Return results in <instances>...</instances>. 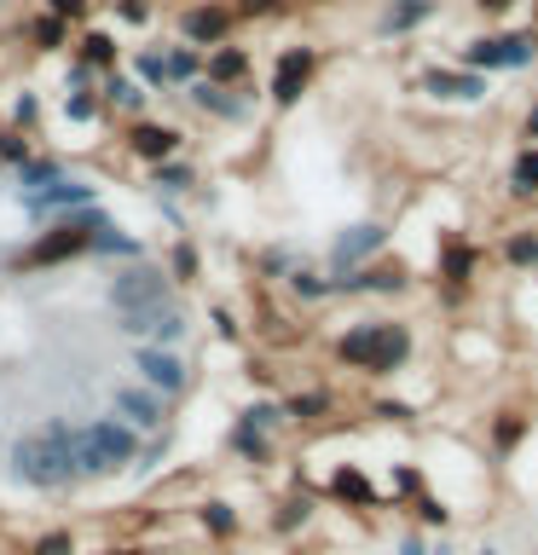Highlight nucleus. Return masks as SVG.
<instances>
[{"mask_svg":"<svg viewBox=\"0 0 538 555\" xmlns=\"http://www.w3.org/2000/svg\"><path fill=\"white\" fill-rule=\"evenodd\" d=\"M29 555H76V538H69L64 527H52V532H41L29 544Z\"/></svg>","mask_w":538,"mask_h":555,"instance_id":"obj_36","label":"nucleus"},{"mask_svg":"<svg viewBox=\"0 0 538 555\" xmlns=\"http://www.w3.org/2000/svg\"><path fill=\"white\" fill-rule=\"evenodd\" d=\"M156 185L163 191H191V163H174V156L156 163Z\"/></svg>","mask_w":538,"mask_h":555,"instance_id":"obj_37","label":"nucleus"},{"mask_svg":"<svg viewBox=\"0 0 538 555\" xmlns=\"http://www.w3.org/2000/svg\"><path fill=\"white\" fill-rule=\"evenodd\" d=\"M208 324H215V336H220V341H238V336H243V324H238V312H232V307H208Z\"/></svg>","mask_w":538,"mask_h":555,"instance_id":"obj_39","label":"nucleus"},{"mask_svg":"<svg viewBox=\"0 0 538 555\" xmlns=\"http://www.w3.org/2000/svg\"><path fill=\"white\" fill-rule=\"evenodd\" d=\"M64 116H69V121H99V99H93V93H69V99H64Z\"/></svg>","mask_w":538,"mask_h":555,"instance_id":"obj_41","label":"nucleus"},{"mask_svg":"<svg viewBox=\"0 0 538 555\" xmlns=\"http://www.w3.org/2000/svg\"><path fill=\"white\" fill-rule=\"evenodd\" d=\"M527 133L538 139V104H533V116H527Z\"/></svg>","mask_w":538,"mask_h":555,"instance_id":"obj_53","label":"nucleus"},{"mask_svg":"<svg viewBox=\"0 0 538 555\" xmlns=\"http://www.w3.org/2000/svg\"><path fill=\"white\" fill-rule=\"evenodd\" d=\"M503 260H510V267H538V232L510 237V243H503Z\"/></svg>","mask_w":538,"mask_h":555,"instance_id":"obj_34","label":"nucleus"},{"mask_svg":"<svg viewBox=\"0 0 538 555\" xmlns=\"http://www.w3.org/2000/svg\"><path fill=\"white\" fill-rule=\"evenodd\" d=\"M111 225V215L93 203V208H76V215H64L59 225H52L47 237H35V249L24 255V267H59V260H76L93 249V232H104Z\"/></svg>","mask_w":538,"mask_h":555,"instance_id":"obj_4","label":"nucleus"},{"mask_svg":"<svg viewBox=\"0 0 538 555\" xmlns=\"http://www.w3.org/2000/svg\"><path fill=\"white\" fill-rule=\"evenodd\" d=\"M428 7H434V0H399V7H394L388 17H382V29H388V35H399V29L423 24V17H428Z\"/></svg>","mask_w":538,"mask_h":555,"instance_id":"obj_32","label":"nucleus"},{"mask_svg":"<svg viewBox=\"0 0 538 555\" xmlns=\"http://www.w3.org/2000/svg\"><path fill=\"white\" fill-rule=\"evenodd\" d=\"M111 99L128 104V111H145V93H139V81H128V76H111Z\"/></svg>","mask_w":538,"mask_h":555,"instance_id":"obj_40","label":"nucleus"},{"mask_svg":"<svg viewBox=\"0 0 538 555\" xmlns=\"http://www.w3.org/2000/svg\"><path fill=\"white\" fill-rule=\"evenodd\" d=\"M440 278H446V289H469V278H475V249H469L463 237H451V243H446Z\"/></svg>","mask_w":538,"mask_h":555,"instance_id":"obj_22","label":"nucleus"},{"mask_svg":"<svg viewBox=\"0 0 538 555\" xmlns=\"http://www.w3.org/2000/svg\"><path fill=\"white\" fill-rule=\"evenodd\" d=\"M533 555H538V550H533Z\"/></svg>","mask_w":538,"mask_h":555,"instance_id":"obj_55","label":"nucleus"},{"mask_svg":"<svg viewBox=\"0 0 538 555\" xmlns=\"http://www.w3.org/2000/svg\"><path fill=\"white\" fill-rule=\"evenodd\" d=\"M330 353L359 376H399L417 353V336H411V324H399V319H359L330 341Z\"/></svg>","mask_w":538,"mask_h":555,"instance_id":"obj_2","label":"nucleus"},{"mask_svg":"<svg viewBox=\"0 0 538 555\" xmlns=\"http://www.w3.org/2000/svg\"><path fill=\"white\" fill-rule=\"evenodd\" d=\"M0 163H17V168L29 163V151H24V139H17V133H0Z\"/></svg>","mask_w":538,"mask_h":555,"instance_id":"obj_44","label":"nucleus"},{"mask_svg":"<svg viewBox=\"0 0 538 555\" xmlns=\"http://www.w3.org/2000/svg\"><path fill=\"white\" fill-rule=\"evenodd\" d=\"M312 69H319V52H312V47H290V52H278V64H272V104H278V111L307 93Z\"/></svg>","mask_w":538,"mask_h":555,"instance_id":"obj_11","label":"nucleus"},{"mask_svg":"<svg viewBox=\"0 0 538 555\" xmlns=\"http://www.w3.org/2000/svg\"><path fill=\"white\" fill-rule=\"evenodd\" d=\"M139 434L116 416H93V423H76V475L81 480H111L121 468L139 463Z\"/></svg>","mask_w":538,"mask_h":555,"instance_id":"obj_3","label":"nucleus"},{"mask_svg":"<svg viewBox=\"0 0 538 555\" xmlns=\"http://www.w3.org/2000/svg\"><path fill=\"white\" fill-rule=\"evenodd\" d=\"M128 151L139 156V163H168V156L174 151H180V133H174V128H163V121H145V116H139L133 121V128H128Z\"/></svg>","mask_w":538,"mask_h":555,"instance_id":"obj_13","label":"nucleus"},{"mask_svg":"<svg viewBox=\"0 0 538 555\" xmlns=\"http://www.w3.org/2000/svg\"><path fill=\"white\" fill-rule=\"evenodd\" d=\"M411 509H417V520H423V527H451V503H446V498H434L428 486L411 498Z\"/></svg>","mask_w":538,"mask_h":555,"instance_id":"obj_31","label":"nucleus"},{"mask_svg":"<svg viewBox=\"0 0 538 555\" xmlns=\"http://www.w3.org/2000/svg\"><path fill=\"white\" fill-rule=\"evenodd\" d=\"M121 17H128V24H145V17H151V7H145V0H121V7H116Z\"/></svg>","mask_w":538,"mask_h":555,"instance_id":"obj_47","label":"nucleus"},{"mask_svg":"<svg viewBox=\"0 0 538 555\" xmlns=\"http://www.w3.org/2000/svg\"><path fill=\"white\" fill-rule=\"evenodd\" d=\"M538 59V47H533V35H486V41L475 47H463V64L475 69H527Z\"/></svg>","mask_w":538,"mask_h":555,"instance_id":"obj_9","label":"nucleus"},{"mask_svg":"<svg viewBox=\"0 0 538 555\" xmlns=\"http://www.w3.org/2000/svg\"><path fill=\"white\" fill-rule=\"evenodd\" d=\"M197 520L208 527V538H238V527H243V515L232 509V498H203Z\"/></svg>","mask_w":538,"mask_h":555,"instance_id":"obj_23","label":"nucleus"},{"mask_svg":"<svg viewBox=\"0 0 538 555\" xmlns=\"http://www.w3.org/2000/svg\"><path fill=\"white\" fill-rule=\"evenodd\" d=\"M371 416H388V423H406V416H411V405H394V399H376V405H371Z\"/></svg>","mask_w":538,"mask_h":555,"instance_id":"obj_46","label":"nucleus"},{"mask_svg":"<svg viewBox=\"0 0 538 555\" xmlns=\"http://www.w3.org/2000/svg\"><path fill=\"white\" fill-rule=\"evenodd\" d=\"M382 243H388V225H382V220H359V225H342V232H336V243H330V249H324V272H330V278H347V272L371 267Z\"/></svg>","mask_w":538,"mask_h":555,"instance_id":"obj_7","label":"nucleus"},{"mask_svg":"<svg viewBox=\"0 0 538 555\" xmlns=\"http://www.w3.org/2000/svg\"><path fill=\"white\" fill-rule=\"evenodd\" d=\"M510 191H515V197H538V145L515 151V163H510Z\"/></svg>","mask_w":538,"mask_h":555,"instance_id":"obj_27","label":"nucleus"},{"mask_svg":"<svg viewBox=\"0 0 538 555\" xmlns=\"http://www.w3.org/2000/svg\"><path fill=\"white\" fill-rule=\"evenodd\" d=\"M185 99L203 104L208 116H243V99H232V93H226V87H215V81H191Z\"/></svg>","mask_w":538,"mask_h":555,"instance_id":"obj_25","label":"nucleus"},{"mask_svg":"<svg viewBox=\"0 0 538 555\" xmlns=\"http://www.w3.org/2000/svg\"><path fill=\"white\" fill-rule=\"evenodd\" d=\"M185 336H191L185 312H180V307H163V312H156V324H151V341H145V347H174V353H180Z\"/></svg>","mask_w":538,"mask_h":555,"instance_id":"obj_24","label":"nucleus"},{"mask_svg":"<svg viewBox=\"0 0 538 555\" xmlns=\"http://www.w3.org/2000/svg\"><path fill=\"white\" fill-rule=\"evenodd\" d=\"M336 295H406V272L399 267H359L336 278Z\"/></svg>","mask_w":538,"mask_h":555,"instance_id":"obj_14","label":"nucleus"},{"mask_svg":"<svg viewBox=\"0 0 538 555\" xmlns=\"http://www.w3.org/2000/svg\"><path fill=\"white\" fill-rule=\"evenodd\" d=\"M163 69H168V81H197L203 59H197V47H174L168 59H163Z\"/></svg>","mask_w":538,"mask_h":555,"instance_id":"obj_33","label":"nucleus"},{"mask_svg":"<svg viewBox=\"0 0 538 555\" xmlns=\"http://www.w3.org/2000/svg\"><path fill=\"white\" fill-rule=\"evenodd\" d=\"M104 555H151L145 544H116V550H104Z\"/></svg>","mask_w":538,"mask_h":555,"instance_id":"obj_50","label":"nucleus"},{"mask_svg":"<svg viewBox=\"0 0 538 555\" xmlns=\"http://www.w3.org/2000/svg\"><path fill=\"white\" fill-rule=\"evenodd\" d=\"M394 555H434V544H428L423 527H411V532H399V550Z\"/></svg>","mask_w":538,"mask_h":555,"instance_id":"obj_42","label":"nucleus"},{"mask_svg":"<svg viewBox=\"0 0 538 555\" xmlns=\"http://www.w3.org/2000/svg\"><path fill=\"white\" fill-rule=\"evenodd\" d=\"M128 364H133L139 388H151V393H163V399L191 393V364H185V353H174V347H145V341H139Z\"/></svg>","mask_w":538,"mask_h":555,"instance_id":"obj_6","label":"nucleus"},{"mask_svg":"<svg viewBox=\"0 0 538 555\" xmlns=\"http://www.w3.org/2000/svg\"><path fill=\"white\" fill-rule=\"evenodd\" d=\"M87 0H52V17H81Z\"/></svg>","mask_w":538,"mask_h":555,"instance_id":"obj_49","label":"nucleus"},{"mask_svg":"<svg viewBox=\"0 0 538 555\" xmlns=\"http://www.w3.org/2000/svg\"><path fill=\"white\" fill-rule=\"evenodd\" d=\"M238 416H243V423H249V428L272 434V440H278V434H284V405H278V399H255V405H243Z\"/></svg>","mask_w":538,"mask_h":555,"instance_id":"obj_29","label":"nucleus"},{"mask_svg":"<svg viewBox=\"0 0 538 555\" xmlns=\"http://www.w3.org/2000/svg\"><path fill=\"white\" fill-rule=\"evenodd\" d=\"M302 527H312V498H307V492L278 498V503H272V532H278V538H295Z\"/></svg>","mask_w":538,"mask_h":555,"instance_id":"obj_21","label":"nucleus"},{"mask_svg":"<svg viewBox=\"0 0 538 555\" xmlns=\"http://www.w3.org/2000/svg\"><path fill=\"white\" fill-rule=\"evenodd\" d=\"M423 93L434 99H463V104H475L486 93V81L475 76V69H428L423 76Z\"/></svg>","mask_w":538,"mask_h":555,"instance_id":"obj_16","label":"nucleus"},{"mask_svg":"<svg viewBox=\"0 0 538 555\" xmlns=\"http://www.w3.org/2000/svg\"><path fill=\"white\" fill-rule=\"evenodd\" d=\"M243 69H249V59H243L238 47H220L215 59H208V81H215V87H238Z\"/></svg>","mask_w":538,"mask_h":555,"instance_id":"obj_28","label":"nucleus"},{"mask_svg":"<svg viewBox=\"0 0 538 555\" xmlns=\"http://www.w3.org/2000/svg\"><path fill=\"white\" fill-rule=\"evenodd\" d=\"M226 446H232L243 463H255V468H260V463H272V451H278V440H272V434L249 428L243 416H232V434H226Z\"/></svg>","mask_w":538,"mask_h":555,"instance_id":"obj_18","label":"nucleus"},{"mask_svg":"<svg viewBox=\"0 0 538 555\" xmlns=\"http://www.w3.org/2000/svg\"><path fill=\"white\" fill-rule=\"evenodd\" d=\"M99 203V191L93 185H81V180H59V185H47V191H24V208H29V215L35 220H52V215H76V208H93Z\"/></svg>","mask_w":538,"mask_h":555,"instance_id":"obj_12","label":"nucleus"},{"mask_svg":"<svg viewBox=\"0 0 538 555\" xmlns=\"http://www.w3.org/2000/svg\"><path fill=\"white\" fill-rule=\"evenodd\" d=\"M17 180H24V191H47V185L64 180V168L52 163V156H29V163L17 168Z\"/></svg>","mask_w":538,"mask_h":555,"instance_id":"obj_30","label":"nucleus"},{"mask_svg":"<svg viewBox=\"0 0 538 555\" xmlns=\"http://www.w3.org/2000/svg\"><path fill=\"white\" fill-rule=\"evenodd\" d=\"M81 59L93 64V69H111V64H116V41H111V35H87V41H81Z\"/></svg>","mask_w":538,"mask_h":555,"instance_id":"obj_35","label":"nucleus"},{"mask_svg":"<svg viewBox=\"0 0 538 555\" xmlns=\"http://www.w3.org/2000/svg\"><path fill=\"white\" fill-rule=\"evenodd\" d=\"M197 278H203L197 243H174V249H168V284H197Z\"/></svg>","mask_w":538,"mask_h":555,"instance_id":"obj_26","label":"nucleus"},{"mask_svg":"<svg viewBox=\"0 0 538 555\" xmlns=\"http://www.w3.org/2000/svg\"><path fill=\"white\" fill-rule=\"evenodd\" d=\"M133 69H139L145 81H168V69H163V59H156V52H139V59H133Z\"/></svg>","mask_w":538,"mask_h":555,"instance_id":"obj_45","label":"nucleus"},{"mask_svg":"<svg viewBox=\"0 0 538 555\" xmlns=\"http://www.w3.org/2000/svg\"><path fill=\"white\" fill-rule=\"evenodd\" d=\"M475 555H503V550H498V544H481V550H475Z\"/></svg>","mask_w":538,"mask_h":555,"instance_id":"obj_54","label":"nucleus"},{"mask_svg":"<svg viewBox=\"0 0 538 555\" xmlns=\"http://www.w3.org/2000/svg\"><path fill=\"white\" fill-rule=\"evenodd\" d=\"M533 434V416L527 411H498L492 416V457H515Z\"/></svg>","mask_w":538,"mask_h":555,"instance_id":"obj_17","label":"nucleus"},{"mask_svg":"<svg viewBox=\"0 0 538 555\" xmlns=\"http://www.w3.org/2000/svg\"><path fill=\"white\" fill-rule=\"evenodd\" d=\"M7 475L29 492H69L81 486L76 475V423L69 416H47V428L24 434L7 457Z\"/></svg>","mask_w":538,"mask_h":555,"instance_id":"obj_1","label":"nucleus"},{"mask_svg":"<svg viewBox=\"0 0 538 555\" xmlns=\"http://www.w3.org/2000/svg\"><path fill=\"white\" fill-rule=\"evenodd\" d=\"M278 7V0H249V12H272Z\"/></svg>","mask_w":538,"mask_h":555,"instance_id":"obj_51","label":"nucleus"},{"mask_svg":"<svg viewBox=\"0 0 538 555\" xmlns=\"http://www.w3.org/2000/svg\"><path fill=\"white\" fill-rule=\"evenodd\" d=\"M284 289L295 295V301L319 307V301H330V295H336V278H330V272H319V267H295V272L284 278Z\"/></svg>","mask_w":538,"mask_h":555,"instance_id":"obj_20","label":"nucleus"},{"mask_svg":"<svg viewBox=\"0 0 538 555\" xmlns=\"http://www.w3.org/2000/svg\"><path fill=\"white\" fill-rule=\"evenodd\" d=\"M481 7H486V12H503V7H510V0H481Z\"/></svg>","mask_w":538,"mask_h":555,"instance_id":"obj_52","label":"nucleus"},{"mask_svg":"<svg viewBox=\"0 0 538 555\" xmlns=\"http://www.w3.org/2000/svg\"><path fill=\"white\" fill-rule=\"evenodd\" d=\"M423 486H428V475H423V468H411V463H394V492H399V498H417Z\"/></svg>","mask_w":538,"mask_h":555,"instance_id":"obj_38","label":"nucleus"},{"mask_svg":"<svg viewBox=\"0 0 538 555\" xmlns=\"http://www.w3.org/2000/svg\"><path fill=\"white\" fill-rule=\"evenodd\" d=\"M278 405H284V423H324V416L336 411V393H330V388H307V393L278 399Z\"/></svg>","mask_w":538,"mask_h":555,"instance_id":"obj_19","label":"nucleus"},{"mask_svg":"<svg viewBox=\"0 0 538 555\" xmlns=\"http://www.w3.org/2000/svg\"><path fill=\"white\" fill-rule=\"evenodd\" d=\"M111 416H116V423H128L139 440H151V434H168V428H174L168 399L151 393V388H139V382H121V388L111 393Z\"/></svg>","mask_w":538,"mask_h":555,"instance_id":"obj_8","label":"nucleus"},{"mask_svg":"<svg viewBox=\"0 0 538 555\" xmlns=\"http://www.w3.org/2000/svg\"><path fill=\"white\" fill-rule=\"evenodd\" d=\"M35 41H41V47H59V41H64V17H52V12H47L41 24H35Z\"/></svg>","mask_w":538,"mask_h":555,"instance_id":"obj_43","label":"nucleus"},{"mask_svg":"<svg viewBox=\"0 0 538 555\" xmlns=\"http://www.w3.org/2000/svg\"><path fill=\"white\" fill-rule=\"evenodd\" d=\"M12 116H17V121H24V128H29V121H35V116H41V104H35V99L24 93V99H17V104H12Z\"/></svg>","mask_w":538,"mask_h":555,"instance_id":"obj_48","label":"nucleus"},{"mask_svg":"<svg viewBox=\"0 0 538 555\" xmlns=\"http://www.w3.org/2000/svg\"><path fill=\"white\" fill-rule=\"evenodd\" d=\"M226 29H232V12H226V7H191V12L180 17V35H185L191 47L226 41Z\"/></svg>","mask_w":538,"mask_h":555,"instance_id":"obj_15","label":"nucleus"},{"mask_svg":"<svg viewBox=\"0 0 538 555\" xmlns=\"http://www.w3.org/2000/svg\"><path fill=\"white\" fill-rule=\"evenodd\" d=\"M324 498L342 503V509H382V503H388L359 463H336V468H330V475H324Z\"/></svg>","mask_w":538,"mask_h":555,"instance_id":"obj_10","label":"nucleus"},{"mask_svg":"<svg viewBox=\"0 0 538 555\" xmlns=\"http://www.w3.org/2000/svg\"><path fill=\"white\" fill-rule=\"evenodd\" d=\"M111 307L116 312H145V307H174V284L168 272H156L151 260H128L111 278Z\"/></svg>","mask_w":538,"mask_h":555,"instance_id":"obj_5","label":"nucleus"}]
</instances>
